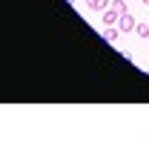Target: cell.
Returning <instances> with one entry per match:
<instances>
[{
  "label": "cell",
  "instance_id": "1",
  "mask_svg": "<svg viewBox=\"0 0 149 161\" xmlns=\"http://www.w3.org/2000/svg\"><path fill=\"white\" fill-rule=\"evenodd\" d=\"M135 26H138V20L132 17V12H123L120 20H118V29H120L123 35H129V32H135Z\"/></svg>",
  "mask_w": 149,
  "mask_h": 161
},
{
  "label": "cell",
  "instance_id": "2",
  "mask_svg": "<svg viewBox=\"0 0 149 161\" xmlns=\"http://www.w3.org/2000/svg\"><path fill=\"white\" fill-rule=\"evenodd\" d=\"M118 20H120V12H115L112 6H109V9H103V26H115Z\"/></svg>",
  "mask_w": 149,
  "mask_h": 161
},
{
  "label": "cell",
  "instance_id": "3",
  "mask_svg": "<svg viewBox=\"0 0 149 161\" xmlns=\"http://www.w3.org/2000/svg\"><path fill=\"white\" fill-rule=\"evenodd\" d=\"M109 3H112V0H86V6H89L92 12H103V9H109Z\"/></svg>",
  "mask_w": 149,
  "mask_h": 161
},
{
  "label": "cell",
  "instance_id": "4",
  "mask_svg": "<svg viewBox=\"0 0 149 161\" xmlns=\"http://www.w3.org/2000/svg\"><path fill=\"white\" fill-rule=\"evenodd\" d=\"M118 35H120V29H115V26H106L103 29V40H106V43H115Z\"/></svg>",
  "mask_w": 149,
  "mask_h": 161
},
{
  "label": "cell",
  "instance_id": "5",
  "mask_svg": "<svg viewBox=\"0 0 149 161\" xmlns=\"http://www.w3.org/2000/svg\"><path fill=\"white\" fill-rule=\"evenodd\" d=\"M126 3H129V0H112L109 6H112L115 12H120V14H123V12H129V9H126Z\"/></svg>",
  "mask_w": 149,
  "mask_h": 161
},
{
  "label": "cell",
  "instance_id": "6",
  "mask_svg": "<svg viewBox=\"0 0 149 161\" xmlns=\"http://www.w3.org/2000/svg\"><path fill=\"white\" fill-rule=\"evenodd\" d=\"M135 35H138V37H146V40H149V26H146V23H138V26H135Z\"/></svg>",
  "mask_w": 149,
  "mask_h": 161
},
{
  "label": "cell",
  "instance_id": "7",
  "mask_svg": "<svg viewBox=\"0 0 149 161\" xmlns=\"http://www.w3.org/2000/svg\"><path fill=\"white\" fill-rule=\"evenodd\" d=\"M120 58L126 60V64H135V52L132 49H120Z\"/></svg>",
  "mask_w": 149,
  "mask_h": 161
},
{
  "label": "cell",
  "instance_id": "8",
  "mask_svg": "<svg viewBox=\"0 0 149 161\" xmlns=\"http://www.w3.org/2000/svg\"><path fill=\"white\" fill-rule=\"evenodd\" d=\"M143 6H146V9H149V0H143Z\"/></svg>",
  "mask_w": 149,
  "mask_h": 161
},
{
  "label": "cell",
  "instance_id": "9",
  "mask_svg": "<svg viewBox=\"0 0 149 161\" xmlns=\"http://www.w3.org/2000/svg\"><path fill=\"white\" fill-rule=\"evenodd\" d=\"M69 3H72V6H75V3H77V0H69Z\"/></svg>",
  "mask_w": 149,
  "mask_h": 161
}]
</instances>
